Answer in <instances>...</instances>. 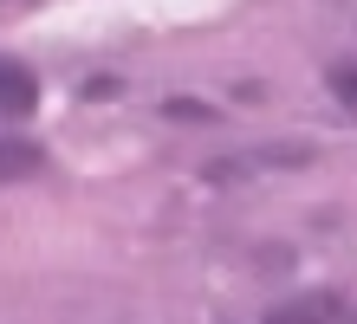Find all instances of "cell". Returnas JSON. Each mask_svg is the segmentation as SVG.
<instances>
[{
    "label": "cell",
    "mask_w": 357,
    "mask_h": 324,
    "mask_svg": "<svg viewBox=\"0 0 357 324\" xmlns=\"http://www.w3.org/2000/svg\"><path fill=\"white\" fill-rule=\"evenodd\" d=\"M33 104H39V78L26 72V65L0 59V123H13V117H33Z\"/></svg>",
    "instance_id": "1"
},
{
    "label": "cell",
    "mask_w": 357,
    "mask_h": 324,
    "mask_svg": "<svg viewBox=\"0 0 357 324\" xmlns=\"http://www.w3.org/2000/svg\"><path fill=\"white\" fill-rule=\"evenodd\" d=\"M33 169H46V149L26 143V137H0V182H20Z\"/></svg>",
    "instance_id": "2"
},
{
    "label": "cell",
    "mask_w": 357,
    "mask_h": 324,
    "mask_svg": "<svg viewBox=\"0 0 357 324\" xmlns=\"http://www.w3.org/2000/svg\"><path fill=\"white\" fill-rule=\"evenodd\" d=\"M331 311H338V298L312 292V298H292V305H273V311H266V324H325Z\"/></svg>",
    "instance_id": "3"
},
{
    "label": "cell",
    "mask_w": 357,
    "mask_h": 324,
    "mask_svg": "<svg viewBox=\"0 0 357 324\" xmlns=\"http://www.w3.org/2000/svg\"><path fill=\"white\" fill-rule=\"evenodd\" d=\"M162 117H169V123H221V111H215V104H202V98H169V104H162Z\"/></svg>",
    "instance_id": "4"
},
{
    "label": "cell",
    "mask_w": 357,
    "mask_h": 324,
    "mask_svg": "<svg viewBox=\"0 0 357 324\" xmlns=\"http://www.w3.org/2000/svg\"><path fill=\"white\" fill-rule=\"evenodd\" d=\"M325 84H331V98H338L344 111H357V59H338V65L325 72Z\"/></svg>",
    "instance_id": "5"
}]
</instances>
